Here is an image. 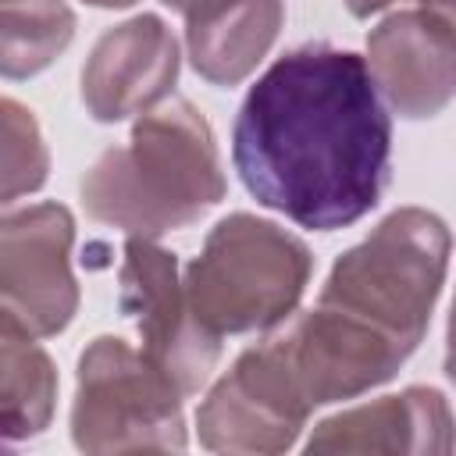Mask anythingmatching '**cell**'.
<instances>
[{
    "label": "cell",
    "instance_id": "cell-13",
    "mask_svg": "<svg viewBox=\"0 0 456 456\" xmlns=\"http://www.w3.org/2000/svg\"><path fill=\"white\" fill-rule=\"evenodd\" d=\"M185 46L192 68L214 86L242 82L278 39L281 0H192L185 11Z\"/></svg>",
    "mask_w": 456,
    "mask_h": 456
},
{
    "label": "cell",
    "instance_id": "cell-4",
    "mask_svg": "<svg viewBox=\"0 0 456 456\" xmlns=\"http://www.w3.org/2000/svg\"><path fill=\"white\" fill-rule=\"evenodd\" d=\"M445 256L449 232L435 214L395 210L338 256L317 303L356 314L417 349L445 281Z\"/></svg>",
    "mask_w": 456,
    "mask_h": 456
},
{
    "label": "cell",
    "instance_id": "cell-16",
    "mask_svg": "<svg viewBox=\"0 0 456 456\" xmlns=\"http://www.w3.org/2000/svg\"><path fill=\"white\" fill-rule=\"evenodd\" d=\"M46 171L50 153L32 110L0 96V207L36 192L46 182Z\"/></svg>",
    "mask_w": 456,
    "mask_h": 456
},
{
    "label": "cell",
    "instance_id": "cell-19",
    "mask_svg": "<svg viewBox=\"0 0 456 456\" xmlns=\"http://www.w3.org/2000/svg\"><path fill=\"white\" fill-rule=\"evenodd\" d=\"M164 4H167V7H171V11H185V7H189V4H192V0H164Z\"/></svg>",
    "mask_w": 456,
    "mask_h": 456
},
{
    "label": "cell",
    "instance_id": "cell-11",
    "mask_svg": "<svg viewBox=\"0 0 456 456\" xmlns=\"http://www.w3.org/2000/svg\"><path fill=\"white\" fill-rule=\"evenodd\" d=\"M178 75V43L157 14L103 32L82 68V100L96 121H121L157 107Z\"/></svg>",
    "mask_w": 456,
    "mask_h": 456
},
{
    "label": "cell",
    "instance_id": "cell-8",
    "mask_svg": "<svg viewBox=\"0 0 456 456\" xmlns=\"http://www.w3.org/2000/svg\"><path fill=\"white\" fill-rule=\"evenodd\" d=\"M121 310L135 321L142 356L182 392H196L217 363V335L189 314L175 253L150 239H128L121 264Z\"/></svg>",
    "mask_w": 456,
    "mask_h": 456
},
{
    "label": "cell",
    "instance_id": "cell-6",
    "mask_svg": "<svg viewBox=\"0 0 456 456\" xmlns=\"http://www.w3.org/2000/svg\"><path fill=\"white\" fill-rule=\"evenodd\" d=\"M271 346L310 410L388 381L413 353V346L385 328L328 303H317L285 335H274Z\"/></svg>",
    "mask_w": 456,
    "mask_h": 456
},
{
    "label": "cell",
    "instance_id": "cell-17",
    "mask_svg": "<svg viewBox=\"0 0 456 456\" xmlns=\"http://www.w3.org/2000/svg\"><path fill=\"white\" fill-rule=\"evenodd\" d=\"M388 4H395V0H346V7H349L356 18H370V14L385 11ZM417 4H424V7H431V11H445V14H449V7H452V0H417Z\"/></svg>",
    "mask_w": 456,
    "mask_h": 456
},
{
    "label": "cell",
    "instance_id": "cell-14",
    "mask_svg": "<svg viewBox=\"0 0 456 456\" xmlns=\"http://www.w3.org/2000/svg\"><path fill=\"white\" fill-rule=\"evenodd\" d=\"M57 370L36 335L0 317V438H28L50 424Z\"/></svg>",
    "mask_w": 456,
    "mask_h": 456
},
{
    "label": "cell",
    "instance_id": "cell-2",
    "mask_svg": "<svg viewBox=\"0 0 456 456\" xmlns=\"http://www.w3.org/2000/svg\"><path fill=\"white\" fill-rule=\"evenodd\" d=\"M221 196L224 171L214 132L185 100L139 114L128 146L107 150L82 178L89 217L132 239L185 228Z\"/></svg>",
    "mask_w": 456,
    "mask_h": 456
},
{
    "label": "cell",
    "instance_id": "cell-12",
    "mask_svg": "<svg viewBox=\"0 0 456 456\" xmlns=\"http://www.w3.org/2000/svg\"><path fill=\"white\" fill-rule=\"evenodd\" d=\"M310 452H445L449 406L435 388H406L378 403L346 410L306 442Z\"/></svg>",
    "mask_w": 456,
    "mask_h": 456
},
{
    "label": "cell",
    "instance_id": "cell-3",
    "mask_svg": "<svg viewBox=\"0 0 456 456\" xmlns=\"http://www.w3.org/2000/svg\"><path fill=\"white\" fill-rule=\"evenodd\" d=\"M306 278L310 253L296 235L271 221L232 214L207 235L182 292L196 324L221 338L285 321Z\"/></svg>",
    "mask_w": 456,
    "mask_h": 456
},
{
    "label": "cell",
    "instance_id": "cell-1",
    "mask_svg": "<svg viewBox=\"0 0 456 456\" xmlns=\"http://www.w3.org/2000/svg\"><path fill=\"white\" fill-rule=\"evenodd\" d=\"M392 125L367 61L353 50L299 46L249 86L232 160L256 203L289 221L335 232L385 192Z\"/></svg>",
    "mask_w": 456,
    "mask_h": 456
},
{
    "label": "cell",
    "instance_id": "cell-15",
    "mask_svg": "<svg viewBox=\"0 0 456 456\" xmlns=\"http://www.w3.org/2000/svg\"><path fill=\"white\" fill-rule=\"evenodd\" d=\"M75 36L64 0H0V75L28 78L53 64Z\"/></svg>",
    "mask_w": 456,
    "mask_h": 456
},
{
    "label": "cell",
    "instance_id": "cell-5",
    "mask_svg": "<svg viewBox=\"0 0 456 456\" xmlns=\"http://www.w3.org/2000/svg\"><path fill=\"white\" fill-rule=\"evenodd\" d=\"M71 435L86 452L182 449V392L128 342L103 335L78 360Z\"/></svg>",
    "mask_w": 456,
    "mask_h": 456
},
{
    "label": "cell",
    "instance_id": "cell-10",
    "mask_svg": "<svg viewBox=\"0 0 456 456\" xmlns=\"http://www.w3.org/2000/svg\"><path fill=\"white\" fill-rule=\"evenodd\" d=\"M367 71L403 118H435L452 100V18L445 11H403L367 36Z\"/></svg>",
    "mask_w": 456,
    "mask_h": 456
},
{
    "label": "cell",
    "instance_id": "cell-7",
    "mask_svg": "<svg viewBox=\"0 0 456 456\" xmlns=\"http://www.w3.org/2000/svg\"><path fill=\"white\" fill-rule=\"evenodd\" d=\"M71 242L75 224L61 203L0 217V317L36 338L68 328L78 306Z\"/></svg>",
    "mask_w": 456,
    "mask_h": 456
},
{
    "label": "cell",
    "instance_id": "cell-18",
    "mask_svg": "<svg viewBox=\"0 0 456 456\" xmlns=\"http://www.w3.org/2000/svg\"><path fill=\"white\" fill-rule=\"evenodd\" d=\"M86 4H93V7H128L135 0H86Z\"/></svg>",
    "mask_w": 456,
    "mask_h": 456
},
{
    "label": "cell",
    "instance_id": "cell-9",
    "mask_svg": "<svg viewBox=\"0 0 456 456\" xmlns=\"http://www.w3.org/2000/svg\"><path fill=\"white\" fill-rule=\"evenodd\" d=\"M310 406L271 338L246 349L196 413L200 442L217 452H278L299 435Z\"/></svg>",
    "mask_w": 456,
    "mask_h": 456
}]
</instances>
